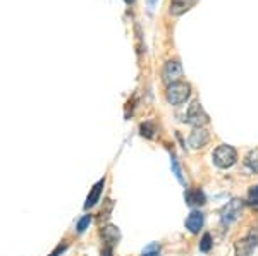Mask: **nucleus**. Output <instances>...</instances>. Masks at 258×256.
<instances>
[{
  "label": "nucleus",
  "instance_id": "obj_16",
  "mask_svg": "<svg viewBox=\"0 0 258 256\" xmlns=\"http://www.w3.org/2000/svg\"><path fill=\"white\" fill-rule=\"evenodd\" d=\"M159 254H160L159 242H152V244H148L143 249V253H141V256H159Z\"/></svg>",
  "mask_w": 258,
  "mask_h": 256
},
{
  "label": "nucleus",
  "instance_id": "obj_4",
  "mask_svg": "<svg viewBox=\"0 0 258 256\" xmlns=\"http://www.w3.org/2000/svg\"><path fill=\"white\" fill-rule=\"evenodd\" d=\"M186 122L191 124L193 127H203L209 124V115L203 110L202 103L193 102L188 107V112H186Z\"/></svg>",
  "mask_w": 258,
  "mask_h": 256
},
{
  "label": "nucleus",
  "instance_id": "obj_14",
  "mask_svg": "<svg viewBox=\"0 0 258 256\" xmlns=\"http://www.w3.org/2000/svg\"><path fill=\"white\" fill-rule=\"evenodd\" d=\"M246 165L249 170H253L255 174H258V148L256 150H251L246 156Z\"/></svg>",
  "mask_w": 258,
  "mask_h": 256
},
{
  "label": "nucleus",
  "instance_id": "obj_8",
  "mask_svg": "<svg viewBox=\"0 0 258 256\" xmlns=\"http://www.w3.org/2000/svg\"><path fill=\"white\" fill-rule=\"evenodd\" d=\"M203 220H205L203 213L200 212V210H193L188 215V218H186V229H188L191 234H198L200 229L203 227Z\"/></svg>",
  "mask_w": 258,
  "mask_h": 256
},
{
  "label": "nucleus",
  "instance_id": "obj_3",
  "mask_svg": "<svg viewBox=\"0 0 258 256\" xmlns=\"http://www.w3.org/2000/svg\"><path fill=\"white\" fill-rule=\"evenodd\" d=\"M244 208V201L243 200H232L224 206L222 212H220V222L222 225H231L232 222H236L239 218V215L243 213Z\"/></svg>",
  "mask_w": 258,
  "mask_h": 256
},
{
  "label": "nucleus",
  "instance_id": "obj_7",
  "mask_svg": "<svg viewBox=\"0 0 258 256\" xmlns=\"http://www.w3.org/2000/svg\"><path fill=\"white\" fill-rule=\"evenodd\" d=\"M209 141H210V134L207 133L203 127H195L193 133L189 134V139H188L189 146L193 148V150H202L203 146L209 144Z\"/></svg>",
  "mask_w": 258,
  "mask_h": 256
},
{
  "label": "nucleus",
  "instance_id": "obj_6",
  "mask_svg": "<svg viewBox=\"0 0 258 256\" xmlns=\"http://www.w3.org/2000/svg\"><path fill=\"white\" fill-rule=\"evenodd\" d=\"M256 246H258V234L253 230L246 237L239 239L234 244V256H251Z\"/></svg>",
  "mask_w": 258,
  "mask_h": 256
},
{
  "label": "nucleus",
  "instance_id": "obj_17",
  "mask_svg": "<svg viewBox=\"0 0 258 256\" xmlns=\"http://www.w3.org/2000/svg\"><path fill=\"white\" fill-rule=\"evenodd\" d=\"M246 203L248 205H253V206H258V186H253V188L248 191Z\"/></svg>",
  "mask_w": 258,
  "mask_h": 256
},
{
  "label": "nucleus",
  "instance_id": "obj_2",
  "mask_svg": "<svg viewBox=\"0 0 258 256\" xmlns=\"http://www.w3.org/2000/svg\"><path fill=\"white\" fill-rule=\"evenodd\" d=\"M191 97V86L184 81L167 86V102L170 105H181Z\"/></svg>",
  "mask_w": 258,
  "mask_h": 256
},
{
  "label": "nucleus",
  "instance_id": "obj_9",
  "mask_svg": "<svg viewBox=\"0 0 258 256\" xmlns=\"http://www.w3.org/2000/svg\"><path fill=\"white\" fill-rule=\"evenodd\" d=\"M184 200H186V203H188L189 206H202V205L207 203L205 193H203L200 188L188 189V191L184 193Z\"/></svg>",
  "mask_w": 258,
  "mask_h": 256
},
{
  "label": "nucleus",
  "instance_id": "obj_21",
  "mask_svg": "<svg viewBox=\"0 0 258 256\" xmlns=\"http://www.w3.org/2000/svg\"><path fill=\"white\" fill-rule=\"evenodd\" d=\"M112 251H114V247L105 244V247L102 249V256H112Z\"/></svg>",
  "mask_w": 258,
  "mask_h": 256
},
{
  "label": "nucleus",
  "instance_id": "obj_19",
  "mask_svg": "<svg viewBox=\"0 0 258 256\" xmlns=\"http://www.w3.org/2000/svg\"><path fill=\"white\" fill-rule=\"evenodd\" d=\"M172 170H174V174H176L179 183L184 184V179H182V170H181V167H179V163H177L176 158H172Z\"/></svg>",
  "mask_w": 258,
  "mask_h": 256
},
{
  "label": "nucleus",
  "instance_id": "obj_20",
  "mask_svg": "<svg viewBox=\"0 0 258 256\" xmlns=\"http://www.w3.org/2000/svg\"><path fill=\"white\" fill-rule=\"evenodd\" d=\"M66 247H68V246H66V244H60V246L57 247V249L53 251V253L50 254V256H59V254H62V253H64V251H66Z\"/></svg>",
  "mask_w": 258,
  "mask_h": 256
},
{
  "label": "nucleus",
  "instance_id": "obj_22",
  "mask_svg": "<svg viewBox=\"0 0 258 256\" xmlns=\"http://www.w3.org/2000/svg\"><path fill=\"white\" fill-rule=\"evenodd\" d=\"M126 2H135V0H126Z\"/></svg>",
  "mask_w": 258,
  "mask_h": 256
},
{
  "label": "nucleus",
  "instance_id": "obj_11",
  "mask_svg": "<svg viewBox=\"0 0 258 256\" xmlns=\"http://www.w3.org/2000/svg\"><path fill=\"white\" fill-rule=\"evenodd\" d=\"M197 0H170V6H169V11L172 16H181L184 12H188L191 7L195 6Z\"/></svg>",
  "mask_w": 258,
  "mask_h": 256
},
{
  "label": "nucleus",
  "instance_id": "obj_15",
  "mask_svg": "<svg viewBox=\"0 0 258 256\" xmlns=\"http://www.w3.org/2000/svg\"><path fill=\"white\" fill-rule=\"evenodd\" d=\"M210 249H212V236L207 232V234H203L202 241H200V251H202V253H209Z\"/></svg>",
  "mask_w": 258,
  "mask_h": 256
},
{
  "label": "nucleus",
  "instance_id": "obj_13",
  "mask_svg": "<svg viewBox=\"0 0 258 256\" xmlns=\"http://www.w3.org/2000/svg\"><path fill=\"white\" fill-rule=\"evenodd\" d=\"M157 133V126H155V122H152V121H147V122H143L140 126V134L143 136V138H153V134Z\"/></svg>",
  "mask_w": 258,
  "mask_h": 256
},
{
  "label": "nucleus",
  "instance_id": "obj_10",
  "mask_svg": "<svg viewBox=\"0 0 258 256\" xmlns=\"http://www.w3.org/2000/svg\"><path fill=\"white\" fill-rule=\"evenodd\" d=\"M102 237L107 246L114 247L115 244H119V241H120V230L115 225H105L102 229Z\"/></svg>",
  "mask_w": 258,
  "mask_h": 256
},
{
  "label": "nucleus",
  "instance_id": "obj_1",
  "mask_svg": "<svg viewBox=\"0 0 258 256\" xmlns=\"http://www.w3.org/2000/svg\"><path fill=\"white\" fill-rule=\"evenodd\" d=\"M212 160H214L215 167L219 168H229L236 163L238 160V153L232 146L229 144H220V146L215 148L214 155H212Z\"/></svg>",
  "mask_w": 258,
  "mask_h": 256
},
{
  "label": "nucleus",
  "instance_id": "obj_12",
  "mask_svg": "<svg viewBox=\"0 0 258 256\" xmlns=\"http://www.w3.org/2000/svg\"><path fill=\"white\" fill-rule=\"evenodd\" d=\"M103 186H105V179H100L97 184L91 188V191H90V195L88 198H86V201H85V210H90L91 206H95L98 203V200H100V195H102V189H103Z\"/></svg>",
  "mask_w": 258,
  "mask_h": 256
},
{
  "label": "nucleus",
  "instance_id": "obj_18",
  "mask_svg": "<svg viewBox=\"0 0 258 256\" xmlns=\"http://www.w3.org/2000/svg\"><path fill=\"white\" fill-rule=\"evenodd\" d=\"M90 222H91V215H85L81 218L80 222H78V225H76V230H78V234H83L86 229H88V225H90Z\"/></svg>",
  "mask_w": 258,
  "mask_h": 256
},
{
  "label": "nucleus",
  "instance_id": "obj_5",
  "mask_svg": "<svg viewBox=\"0 0 258 256\" xmlns=\"http://www.w3.org/2000/svg\"><path fill=\"white\" fill-rule=\"evenodd\" d=\"M182 74H184L182 65L179 64L177 60H169V62H165L164 69H162V81L167 86H170V84H174V82L181 81Z\"/></svg>",
  "mask_w": 258,
  "mask_h": 256
}]
</instances>
